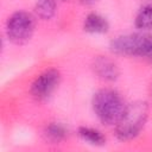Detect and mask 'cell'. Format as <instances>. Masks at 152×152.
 <instances>
[{
  "label": "cell",
  "instance_id": "6da1fadb",
  "mask_svg": "<svg viewBox=\"0 0 152 152\" xmlns=\"http://www.w3.org/2000/svg\"><path fill=\"white\" fill-rule=\"evenodd\" d=\"M148 115V106L145 101H135L126 106L120 120L116 124V137L122 140L135 138L145 126Z\"/></svg>",
  "mask_w": 152,
  "mask_h": 152
},
{
  "label": "cell",
  "instance_id": "7a4b0ae2",
  "mask_svg": "<svg viewBox=\"0 0 152 152\" xmlns=\"http://www.w3.org/2000/svg\"><path fill=\"white\" fill-rule=\"evenodd\" d=\"M126 106L120 94L113 89H101L93 97V109L101 122L116 125Z\"/></svg>",
  "mask_w": 152,
  "mask_h": 152
},
{
  "label": "cell",
  "instance_id": "3957f363",
  "mask_svg": "<svg viewBox=\"0 0 152 152\" xmlns=\"http://www.w3.org/2000/svg\"><path fill=\"white\" fill-rule=\"evenodd\" d=\"M110 50L116 55L124 56H151L152 37L144 33H131L119 36L110 42Z\"/></svg>",
  "mask_w": 152,
  "mask_h": 152
},
{
  "label": "cell",
  "instance_id": "277c9868",
  "mask_svg": "<svg viewBox=\"0 0 152 152\" xmlns=\"http://www.w3.org/2000/svg\"><path fill=\"white\" fill-rule=\"evenodd\" d=\"M34 31V19L25 11L13 13L6 24V33L8 39L14 44H24L28 42Z\"/></svg>",
  "mask_w": 152,
  "mask_h": 152
},
{
  "label": "cell",
  "instance_id": "5b68a950",
  "mask_svg": "<svg viewBox=\"0 0 152 152\" xmlns=\"http://www.w3.org/2000/svg\"><path fill=\"white\" fill-rule=\"evenodd\" d=\"M61 81V74L57 69H48L42 72L31 86V94L37 100L48 99L55 89L58 87Z\"/></svg>",
  "mask_w": 152,
  "mask_h": 152
},
{
  "label": "cell",
  "instance_id": "8992f818",
  "mask_svg": "<svg viewBox=\"0 0 152 152\" xmlns=\"http://www.w3.org/2000/svg\"><path fill=\"white\" fill-rule=\"evenodd\" d=\"M93 69L94 72L102 80L104 81H115L119 77V68L118 65L114 63V61H112L110 58L106 57V56H99L94 59L93 62Z\"/></svg>",
  "mask_w": 152,
  "mask_h": 152
},
{
  "label": "cell",
  "instance_id": "52a82bcc",
  "mask_svg": "<svg viewBox=\"0 0 152 152\" xmlns=\"http://www.w3.org/2000/svg\"><path fill=\"white\" fill-rule=\"evenodd\" d=\"M83 28L89 33H106L109 28L108 21L97 13H90L86 17Z\"/></svg>",
  "mask_w": 152,
  "mask_h": 152
},
{
  "label": "cell",
  "instance_id": "ba28073f",
  "mask_svg": "<svg viewBox=\"0 0 152 152\" xmlns=\"http://www.w3.org/2000/svg\"><path fill=\"white\" fill-rule=\"evenodd\" d=\"M34 11L40 19H51L56 12V2L55 0H37L34 5Z\"/></svg>",
  "mask_w": 152,
  "mask_h": 152
},
{
  "label": "cell",
  "instance_id": "9c48e42d",
  "mask_svg": "<svg viewBox=\"0 0 152 152\" xmlns=\"http://www.w3.org/2000/svg\"><path fill=\"white\" fill-rule=\"evenodd\" d=\"M78 134H80V137H81L83 140L88 141V142L91 144V145L101 146V145H103V144L106 142L104 135H103L100 131H97V129H95V128H90V127H80V128H78Z\"/></svg>",
  "mask_w": 152,
  "mask_h": 152
},
{
  "label": "cell",
  "instance_id": "30bf717a",
  "mask_svg": "<svg viewBox=\"0 0 152 152\" xmlns=\"http://www.w3.org/2000/svg\"><path fill=\"white\" fill-rule=\"evenodd\" d=\"M135 26L140 30H152V5L144 6L135 17Z\"/></svg>",
  "mask_w": 152,
  "mask_h": 152
},
{
  "label": "cell",
  "instance_id": "8fae6325",
  "mask_svg": "<svg viewBox=\"0 0 152 152\" xmlns=\"http://www.w3.org/2000/svg\"><path fill=\"white\" fill-rule=\"evenodd\" d=\"M45 137L51 142H59L66 137V129L63 125L52 122L45 128Z\"/></svg>",
  "mask_w": 152,
  "mask_h": 152
},
{
  "label": "cell",
  "instance_id": "7c38bea8",
  "mask_svg": "<svg viewBox=\"0 0 152 152\" xmlns=\"http://www.w3.org/2000/svg\"><path fill=\"white\" fill-rule=\"evenodd\" d=\"M82 2H84V4H90V2H93V1H95V0H81Z\"/></svg>",
  "mask_w": 152,
  "mask_h": 152
},
{
  "label": "cell",
  "instance_id": "4fadbf2b",
  "mask_svg": "<svg viewBox=\"0 0 152 152\" xmlns=\"http://www.w3.org/2000/svg\"><path fill=\"white\" fill-rule=\"evenodd\" d=\"M150 57H151V58H152V55H151V56H150Z\"/></svg>",
  "mask_w": 152,
  "mask_h": 152
}]
</instances>
